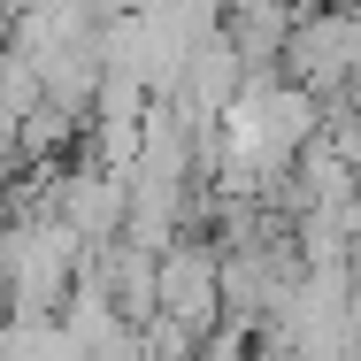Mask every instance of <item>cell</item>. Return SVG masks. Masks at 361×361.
<instances>
[{
	"instance_id": "1",
	"label": "cell",
	"mask_w": 361,
	"mask_h": 361,
	"mask_svg": "<svg viewBox=\"0 0 361 361\" xmlns=\"http://www.w3.org/2000/svg\"><path fill=\"white\" fill-rule=\"evenodd\" d=\"M161 323H177L192 346L223 331V254L200 238H177L161 254Z\"/></svg>"
},
{
	"instance_id": "2",
	"label": "cell",
	"mask_w": 361,
	"mask_h": 361,
	"mask_svg": "<svg viewBox=\"0 0 361 361\" xmlns=\"http://www.w3.org/2000/svg\"><path fill=\"white\" fill-rule=\"evenodd\" d=\"M223 39H231V54L246 70H269V62H285V47H292V8L285 0H231Z\"/></svg>"
}]
</instances>
